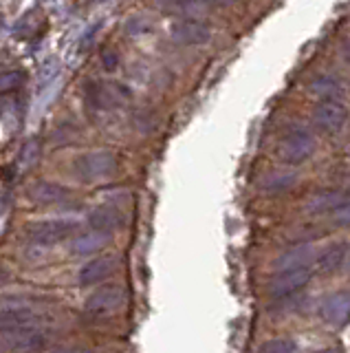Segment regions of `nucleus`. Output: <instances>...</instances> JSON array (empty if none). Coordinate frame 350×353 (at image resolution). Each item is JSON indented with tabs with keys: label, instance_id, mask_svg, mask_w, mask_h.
Returning a JSON list of instances; mask_svg holds the SVG:
<instances>
[{
	"label": "nucleus",
	"instance_id": "obj_20",
	"mask_svg": "<svg viewBox=\"0 0 350 353\" xmlns=\"http://www.w3.org/2000/svg\"><path fill=\"white\" fill-rule=\"evenodd\" d=\"M335 203H339V192H322L311 199L309 212H324V210H331Z\"/></svg>",
	"mask_w": 350,
	"mask_h": 353
},
{
	"label": "nucleus",
	"instance_id": "obj_12",
	"mask_svg": "<svg viewBox=\"0 0 350 353\" xmlns=\"http://www.w3.org/2000/svg\"><path fill=\"white\" fill-rule=\"evenodd\" d=\"M29 196H31V201L42 203V205H58L67 201L71 196V190L56 181H38L29 188Z\"/></svg>",
	"mask_w": 350,
	"mask_h": 353
},
{
	"label": "nucleus",
	"instance_id": "obj_18",
	"mask_svg": "<svg viewBox=\"0 0 350 353\" xmlns=\"http://www.w3.org/2000/svg\"><path fill=\"white\" fill-rule=\"evenodd\" d=\"M311 91L326 99H339L344 95V84L333 75H320L311 82Z\"/></svg>",
	"mask_w": 350,
	"mask_h": 353
},
{
	"label": "nucleus",
	"instance_id": "obj_28",
	"mask_svg": "<svg viewBox=\"0 0 350 353\" xmlns=\"http://www.w3.org/2000/svg\"><path fill=\"white\" fill-rule=\"evenodd\" d=\"M315 353H339L337 349H320V351H315Z\"/></svg>",
	"mask_w": 350,
	"mask_h": 353
},
{
	"label": "nucleus",
	"instance_id": "obj_6",
	"mask_svg": "<svg viewBox=\"0 0 350 353\" xmlns=\"http://www.w3.org/2000/svg\"><path fill=\"white\" fill-rule=\"evenodd\" d=\"M130 97V91L122 84L113 82H91L86 86V102L97 110H108L124 104Z\"/></svg>",
	"mask_w": 350,
	"mask_h": 353
},
{
	"label": "nucleus",
	"instance_id": "obj_10",
	"mask_svg": "<svg viewBox=\"0 0 350 353\" xmlns=\"http://www.w3.org/2000/svg\"><path fill=\"white\" fill-rule=\"evenodd\" d=\"M119 268V259L113 256V254H104V256H97L93 261H89L80 270V285L91 287L97 283H104L108 276H113Z\"/></svg>",
	"mask_w": 350,
	"mask_h": 353
},
{
	"label": "nucleus",
	"instance_id": "obj_4",
	"mask_svg": "<svg viewBox=\"0 0 350 353\" xmlns=\"http://www.w3.org/2000/svg\"><path fill=\"white\" fill-rule=\"evenodd\" d=\"M117 170V157L111 150H95L86 152L82 157L75 159V172L84 181H95L111 176Z\"/></svg>",
	"mask_w": 350,
	"mask_h": 353
},
{
	"label": "nucleus",
	"instance_id": "obj_26",
	"mask_svg": "<svg viewBox=\"0 0 350 353\" xmlns=\"http://www.w3.org/2000/svg\"><path fill=\"white\" fill-rule=\"evenodd\" d=\"M207 5H216V7H227V5H232L234 0H205Z\"/></svg>",
	"mask_w": 350,
	"mask_h": 353
},
{
	"label": "nucleus",
	"instance_id": "obj_8",
	"mask_svg": "<svg viewBox=\"0 0 350 353\" xmlns=\"http://www.w3.org/2000/svg\"><path fill=\"white\" fill-rule=\"evenodd\" d=\"M320 318L331 327H346L350 323V290L328 294L320 305Z\"/></svg>",
	"mask_w": 350,
	"mask_h": 353
},
{
	"label": "nucleus",
	"instance_id": "obj_9",
	"mask_svg": "<svg viewBox=\"0 0 350 353\" xmlns=\"http://www.w3.org/2000/svg\"><path fill=\"white\" fill-rule=\"evenodd\" d=\"M348 119V108L339 102V99H324L322 104H317L313 110L315 126H320L326 132L342 130Z\"/></svg>",
	"mask_w": 350,
	"mask_h": 353
},
{
	"label": "nucleus",
	"instance_id": "obj_5",
	"mask_svg": "<svg viewBox=\"0 0 350 353\" xmlns=\"http://www.w3.org/2000/svg\"><path fill=\"white\" fill-rule=\"evenodd\" d=\"M78 232V225L73 221H38V223H31L25 228V234L29 241L40 243V245H56L60 241H67Z\"/></svg>",
	"mask_w": 350,
	"mask_h": 353
},
{
	"label": "nucleus",
	"instance_id": "obj_2",
	"mask_svg": "<svg viewBox=\"0 0 350 353\" xmlns=\"http://www.w3.org/2000/svg\"><path fill=\"white\" fill-rule=\"evenodd\" d=\"M126 301H128V294L122 285H104L86 298L84 309L89 316L104 318V316L117 314L119 309L126 305Z\"/></svg>",
	"mask_w": 350,
	"mask_h": 353
},
{
	"label": "nucleus",
	"instance_id": "obj_7",
	"mask_svg": "<svg viewBox=\"0 0 350 353\" xmlns=\"http://www.w3.org/2000/svg\"><path fill=\"white\" fill-rule=\"evenodd\" d=\"M313 279V270L309 268H293V270H284L273 276V281L269 283V294L273 298H289L293 294L302 292L309 281Z\"/></svg>",
	"mask_w": 350,
	"mask_h": 353
},
{
	"label": "nucleus",
	"instance_id": "obj_16",
	"mask_svg": "<svg viewBox=\"0 0 350 353\" xmlns=\"http://www.w3.org/2000/svg\"><path fill=\"white\" fill-rule=\"evenodd\" d=\"M346 252H348L346 243H335V245L326 248L322 252L320 261H317V270H320L322 274H333V272H337L339 268H342L344 259H346Z\"/></svg>",
	"mask_w": 350,
	"mask_h": 353
},
{
	"label": "nucleus",
	"instance_id": "obj_24",
	"mask_svg": "<svg viewBox=\"0 0 350 353\" xmlns=\"http://www.w3.org/2000/svg\"><path fill=\"white\" fill-rule=\"evenodd\" d=\"M23 80H25L23 71H5L3 73V91L5 93L7 91H16V88L23 84Z\"/></svg>",
	"mask_w": 350,
	"mask_h": 353
},
{
	"label": "nucleus",
	"instance_id": "obj_11",
	"mask_svg": "<svg viewBox=\"0 0 350 353\" xmlns=\"http://www.w3.org/2000/svg\"><path fill=\"white\" fill-rule=\"evenodd\" d=\"M170 38L181 44H205L212 40V31L199 20H177L170 27Z\"/></svg>",
	"mask_w": 350,
	"mask_h": 353
},
{
	"label": "nucleus",
	"instance_id": "obj_14",
	"mask_svg": "<svg viewBox=\"0 0 350 353\" xmlns=\"http://www.w3.org/2000/svg\"><path fill=\"white\" fill-rule=\"evenodd\" d=\"M89 223L95 232H111L115 230L119 223H122V212H119L117 208H111V205H102L91 212L89 216Z\"/></svg>",
	"mask_w": 350,
	"mask_h": 353
},
{
	"label": "nucleus",
	"instance_id": "obj_27",
	"mask_svg": "<svg viewBox=\"0 0 350 353\" xmlns=\"http://www.w3.org/2000/svg\"><path fill=\"white\" fill-rule=\"evenodd\" d=\"M342 51H344V58H346V60H350V42H346V44H344V49H342Z\"/></svg>",
	"mask_w": 350,
	"mask_h": 353
},
{
	"label": "nucleus",
	"instance_id": "obj_1",
	"mask_svg": "<svg viewBox=\"0 0 350 353\" xmlns=\"http://www.w3.org/2000/svg\"><path fill=\"white\" fill-rule=\"evenodd\" d=\"M315 152V139L306 128L302 126H291L284 130V135L278 141L276 154L282 163L289 165H300Z\"/></svg>",
	"mask_w": 350,
	"mask_h": 353
},
{
	"label": "nucleus",
	"instance_id": "obj_23",
	"mask_svg": "<svg viewBox=\"0 0 350 353\" xmlns=\"http://www.w3.org/2000/svg\"><path fill=\"white\" fill-rule=\"evenodd\" d=\"M333 223L339 228H350V201L339 203L333 210Z\"/></svg>",
	"mask_w": 350,
	"mask_h": 353
},
{
	"label": "nucleus",
	"instance_id": "obj_13",
	"mask_svg": "<svg viewBox=\"0 0 350 353\" xmlns=\"http://www.w3.org/2000/svg\"><path fill=\"white\" fill-rule=\"evenodd\" d=\"M42 318H45V316L34 312V309H25V307L9 309V307H5V312H3V331L25 329V327H40Z\"/></svg>",
	"mask_w": 350,
	"mask_h": 353
},
{
	"label": "nucleus",
	"instance_id": "obj_25",
	"mask_svg": "<svg viewBox=\"0 0 350 353\" xmlns=\"http://www.w3.org/2000/svg\"><path fill=\"white\" fill-rule=\"evenodd\" d=\"M102 62H104V66H106L108 71H113L115 66H117V55L108 51V53H104V55H102Z\"/></svg>",
	"mask_w": 350,
	"mask_h": 353
},
{
	"label": "nucleus",
	"instance_id": "obj_15",
	"mask_svg": "<svg viewBox=\"0 0 350 353\" xmlns=\"http://www.w3.org/2000/svg\"><path fill=\"white\" fill-rule=\"evenodd\" d=\"M106 243H108L106 232H89V234H80L71 243V250H73V254H78V256H86V254L100 252Z\"/></svg>",
	"mask_w": 350,
	"mask_h": 353
},
{
	"label": "nucleus",
	"instance_id": "obj_19",
	"mask_svg": "<svg viewBox=\"0 0 350 353\" xmlns=\"http://www.w3.org/2000/svg\"><path fill=\"white\" fill-rule=\"evenodd\" d=\"M260 353H298V345L291 338H271L260 347Z\"/></svg>",
	"mask_w": 350,
	"mask_h": 353
},
{
	"label": "nucleus",
	"instance_id": "obj_30",
	"mask_svg": "<svg viewBox=\"0 0 350 353\" xmlns=\"http://www.w3.org/2000/svg\"><path fill=\"white\" fill-rule=\"evenodd\" d=\"M348 270H350V259H348Z\"/></svg>",
	"mask_w": 350,
	"mask_h": 353
},
{
	"label": "nucleus",
	"instance_id": "obj_22",
	"mask_svg": "<svg viewBox=\"0 0 350 353\" xmlns=\"http://www.w3.org/2000/svg\"><path fill=\"white\" fill-rule=\"evenodd\" d=\"M38 157H40V143L36 141V139H31V141H27L25 143V148H23V152H20V165H31V163H36L38 161Z\"/></svg>",
	"mask_w": 350,
	"mask_h": 353
},
{
	"label": "nucleus",
	"instance_id": "obj_29",
	"mask_svg": "<svg viewBox=\"0 0 350 353\" xmlns=\"http://www.w3.org/2000/svg\"><path fill=\"white\" fill-rule=\"evenodd\" d=\"M64 353H91V351H82V349H71V351H64Z\"/></svg>",
	"mask_w": 350,
	"mask_h": 353
},
{
	"label": "nucleus",
	"instance_id": "obj_17",
	"mask_svg": "<svg viewBox=\"0 0 350 353\" xmlns=\"http://www.w3.org/2000/svg\"><path fill=\"white\" fill-rule=\"evenodd\" d=\"M161 7L172 16H179L183 20H194L196 16H201L203 7L199 5V0H161Z\"/></svg>",
	"mask_w": 350,
	"mask_h": 353
},
{
	"label": "nucleus",
	"instance_id": "obj_3",
	"mask_svg": "<svg viewBox=\"0 0 350 353\" xmlns=\"http://www.w3.org/2000/svg\"><path fill=\"white\" fill-rule=\"evenodd\" d=\"M49 336L40 327L3 331V349L7 353H38L47 349Z\"/></svg>",
	"mask_w": 350,
	"mask_h": 353
},
{
	"label": "nucleus",
	"instance_id": "obj_21",
	"mask_svg": "<svg viewBox=\"0 0 350 353\" xmlns=\"http://www.w3.org/2000/svg\"><path fill=\"white\" fill-rule=\"evenodd\" d=\"M295 181V176L293 174H271L265 179V190L269 192H280V190H287V188H291Z\"/></svg>",
	"mask_w": 350,
	"mask_h": 353
}]
</instances>
